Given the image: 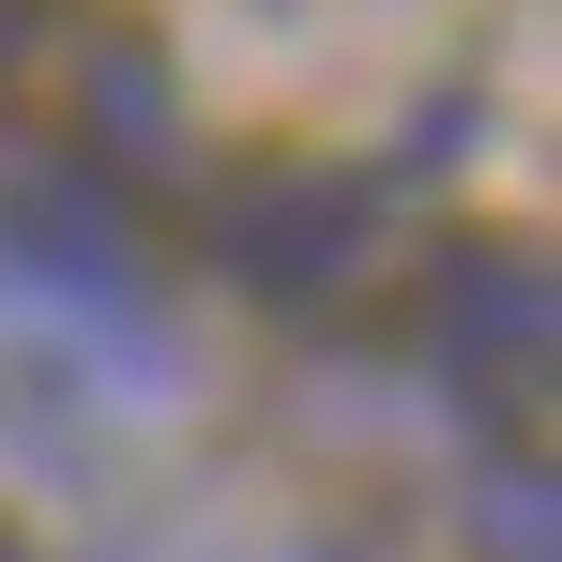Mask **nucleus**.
<instances>
[{
    "label": "nucleus",
    "instance_id": "f257e3e1",
    "mask_svg": "<svg viewBox=\"0 0 562 562\" xmlns=\"http://www.w3.org/2000/svg\"><path fill=\"white\" fill-rule=\"evenodd\" d=\"M532 366H548V274L502 259V244H457V259H441V395L486 426V457H517L502 426H517Z\"/></svg>",
    "mask_w": 562,
    "mask_h": 562
},
{
    "label": "nucleus",
    "instance_id": "f03ea898",
    "mask_svg": "<svg viewBox=\"0 0 562 562\" xmlns=\"http://www.w3.org/2000/svg\"><path fill=\"white\" fill-rule=\"evenodd\" d=\"M213 244H228L259 289H274V304H304V289H335V274H350V244H366V228H350V198H244Z\"/></svg>",
    "mask_w": 562,
    "mask_h": 562
},
{
    "label": "nucleus",
    "instance_id": "20e7f679",
    "mask_svg": "<svg viewBox=\"0 0 562 562\" xmlns=\"http://www.w3.org/2000/svg\"><path fill=\"white\" fill-rule=\"evenodd\" d=\"M0 562H15V548H0Z\"/></svg>",
    "mask_w": 562,
    "mask_h": 562
},
{
    "label": "nucleus",
    "instance_id": "7ed1b4c3",
    "mask_svg": "<svg viewBox=\"0 0 562 562\" xmlns=\"http://www.w3.org/2000/svg\"><path fill=\"white\" fill-rule=\"evenodd\" d=\"M486 562H548V486H532V457H486Z\"/></svg>",
    "mask_w": 562,
    "mask_h": 562
}]
</instances>
